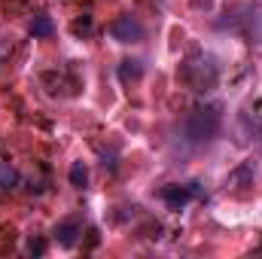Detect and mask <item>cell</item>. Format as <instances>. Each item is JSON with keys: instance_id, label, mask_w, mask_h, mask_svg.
Wrapping results in <instances>:
<instances>
[{"instance_id": "1", "label": "cell", "mask_w": 262, "mask_h": 259, "mask_svg": "<svg viewBox=\"0 0 262 259\" xmlns=\"http://www.w3.org/2000/svg\"><path fill=\"white\" fill-rule=\"evenodd\" d=\"M220 128H223L220 104H198L183 119V140L192 143V146H204L220 134Z\"/></svg>"}, {"instance_id": "2", "label": "cell", "mask_w": 262, "mask_h": 259, "mask_svg": "<svg viewBox=\"0 0 262 259\" xmlns=\"http://www.w3.org/2000/svg\"><path fill=\"white\" fill-rule=\"evenodd\" d=\"M180 76H183L195 92H210V89L216 85V79H220V64H216V58H213L210 52H195V55H189V58L183 61Z\"/></svg>"}, {"instance_id": "3", "label": "cell", "mask_w": 262, "mask_h": 259, "mask_svg": "<svg viewBox=\"0 0 262 259\" xmlns=\"http://www.w3.org/2000/svg\"><path fill=\"white\" fill-rule=\"evenodd\" d=\"M110 34H113V40H119V43H140V40H143V25H140L134 15H119V18L110 25Z\"/></svg>"}, {"instance_id": "4", "label": "cell", "mask_w": 262, "mask_h": 259, "mask_svg": "<svg viewBox=\"0 0 262 259\" xmlns=\"http://www.w3.org/2000/svg\"><path fill=\"white\" fill-rule=\"evenodd\" d=\"M162 201L171 207V210H180V207H186L192 198L198 195L195 183H189V186H180V183H168V186H162Z\"/></svg>"}, {"instance_id": "5", "label": "cell", "mask_w": 262, "mask_h": 259, "mask_svg": "<svg viewBox=\"0 0 262 259\" xmlns=\"http://www.w3.org/2000/svg\"><path fill=\"white\" fill-rule=\"evenodd\" d=\"M79 235H82V223H79L76 217H67V220H61V223L55 226V241H58L61 247H73Z\"/></svg>"}, {"instance_id": "6", "label": "cell", "mask_w": 262, "mask_h": 259, "mask_svg": "<svg viewBox=\"0 0 262 259\" xmlns=\"http://www.w3.org/2000/svg\"><path fill=\"white\" fill-rule=\"evenodd\" d=\"M253 177H256V162L250 159V162H241V165L226 177V186L241 189V186H250V183H253Z\"/></svg>"}, {"instance_id": "7", "label": "cell", "mask_w": 262, "mask_h": 259, "mask_svg": "<svg viewBox=\"0 0 262 259\" xmlns=\"http://www.w3.org/2000/svg\"><path fill=\"white\" fill-rule=\"evenodd\" d=\"M28 31H31V37L46 40V37H52L55 25H52V18H49V15H34V18H31V25H28Z\"/></svg>"}, {"instance_id": "8", "label": "cell", "mask_w": 262, "mask_h": 259, "mask_svg": "<svg viewBox=\"0 0 262 259\" xmlns=\"http://www.w3.org/2000/svg\"><path fill=\"white\" fill-rule=\"evenodd\" d=\"M21 183V174H18V168L15 165H9V162H0V189H15Z\"/></svg>"}, {"instance_id": "9", "label": "cell", "mask_w": 262, "mask_h": 259, "mask_svg": "<svg viewBox=\"0 0 262 259\" xmlns=\"http://www.w3.org/2000/svg\"><path fill=\"white\" fill-rule=\"evenodd\" d=\"M67 177H70V186L82 189V186L89 183V168H85L82 162H73V165H70V174H67Z\"/></svg>"}, {"instance_id": "10", "label": "cell", "mask_w": 262, "mask_h": 259, "mask_svg": "<svg viewBox=\"0 0 262 259\" xmlns=\"http://www.w3.org/2000/svg\"><path fill=\"white\" fill-rule=\"evenodd\" d=\"M140 73H143L140 61H122V67H119V76H122V82H128V79H137Z\"/></svg>"}, {"instance_id": "11", "label": "cell", "mask_w": 262, "mask_h": 259, "mask_svg": "<svg viewBox=\"0 0 262 259\" xmlns=\"http://www.w3.org/2000/svg\"><path fill=\"white\" fill-rule=\"evenodd\" d=\"M73 31H76V34H89V31H92V18L85 15V18H79V21H73Z\"/></svg>"}, {"instance_id": "12", "label": "cell", "mask_w": 262, "mask_h": 259, "mask_svg": "<svg viewBox=\"0 0 262 259\" xmlns=\"http://www.w3.org/2000/svg\"><path fill=\"white\" fill-rule=\"evenodd\" d=\"M28 250H31V253H43V250H46V244H43V241H31V244H28Z\"/></svg>"}, {"instance_id": "13", "label": "cell", "mask_w": 262, "mask_h": 259, "mask_svg": "<svg viewBox=\"0 0 262 259\" xmlns=\"http://www.w3.org/2000/svg\"><path fill=\"white\" fill-rule=\"evenodd\" d=\"M256 137H262V128H259V134H256Z\"/></svg>"}]
</instances>
